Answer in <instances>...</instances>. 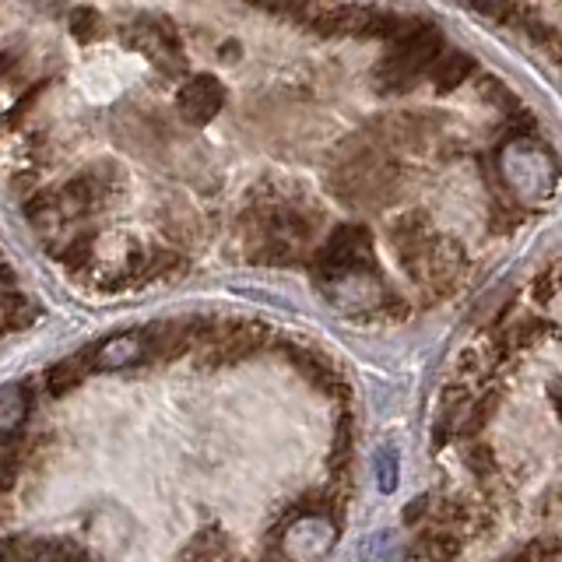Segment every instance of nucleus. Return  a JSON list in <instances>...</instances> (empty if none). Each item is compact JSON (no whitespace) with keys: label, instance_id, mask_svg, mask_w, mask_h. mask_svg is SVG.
<instances>
[{"label":"nucleus","instance_id":"1","mask_svg":"<svg viewBox=\"0 0 562 562\" xmlns=\"http://www.w3.org/2000/svg\"><path fill=\"white\" fill-rule=\"evenodd\" d=\"M394 43L397 46L386 53L380 70H376V81H380L383 92H408V88H415L422 78H426L432 60L443 53V35L426 22H415Z\"/></svg>","mask_w":562,"mask_h":562},{"label":"nucleus","instance_id":"2","mask_svg":"<svg viewBox=\"0 0 562 562\" xmlns=\"http://www.w3.org/2000/svg\"><path fill=\"white\" fill-rule=\"evenodd\" d=\"M499 166L506 176V187L524 201L549 198L555 187V158L538 140H509L499 155Z\"/></svg>","mask_w":562,"mask_h":562},{"label":"nucleus","instance_id":"3","mask_svg":"<svg viewBox=\"0 0 562 562\" xmlns=\"http://www.w3.org/2000/svg\"><path fill=\"white\" fill-rule=\"evenodd\" d=\"M369 271H376V263H373V236H369L366 225L334 228L327 243L313 257L316 285H321V281L345 278V274H369Z\"/></svg>","mask_w":562,"mask_h":562},{"label":"nucleus","instance_id":"4","mask_svg":"<svg viewBox=\"0 0 562 562\" xmlns=\"http://www.w3.org/2000/svg\"><path fill=\"white\" fill-rule=\"evenodd\" d=\"M334 541H338V524L327 514H303L281 531V555L289 562H321Z\"/></svg>","mask_w":562,"mask_h":562},{"label":"nucleus","instance_id":"5","mask_svg":"<svg viewBox=\"0 0 562 562\" xmlns=\"http://www.w3.org/2000/svg\"><path fill=\"white\" fill-rule=\"evenodd\" d=\"M131 43L145 53V57L158 67L166 70V75H180L187 67V57H183V46L176 40V29L166 22V18H140L131 32Z\"/></svg>","mask_w":562,"mask_h":562},{"label":"nucleus","instance_id":"6","mask_svg":"<svg viewBox=\"0 0 562 562\" xmlns=\"http://www.w3.org/2000/svg\"><path fill=\"white\" fill-rule=\"evenodd\" d=\"M148 359V334L145 330H123L116 338H105L92 351H85V366L99 369V373H113V369H131Z\"/></svg>","mask_w":562,"mask_h":562},{"label":"nucleus","instance_id":"7","mask_svg":"<svg viewBox=\"0 0 562 562\" xmlns=\"http://www.w3.org/2000/svg\"><path fill=\"white\" fill-rule=\"evenodd\" d=\"M222 105H225V88H222L218 78H211V75L190 78L180 88V95H176V110H180V116L187 123H207V120H215L222 113Z\"/></svg>","mask_w":562,"mask_h":562},{"label":"nucleus","instance_id":"8","mask_svg":"<svg viewBox=\"0 0 562 562\" xmlns=\"http://www.w3.org/2000/svg\"><path fill=\"white\" fill-rule=\"evenodd\" d=\"M0 562H75V549L53 538H8L0 544Z\"/></svg>","mask_w":562,"mask_h":562},{"label":"nucleus","instance_id":"9","mask_svg":"<svg viewBox=\"0 0 562 562\" xmlns=\"http://www.w3.org/2000/svg\"><path fill=\"white\" fill-rule=\"evenodd\" d=\"M32 412V394L25 383L0 386V443H14L18 432L25 429Z\"/></svg>","mask_w":562,"mask_h":562},{"label":"nucleus","instance_id":"10","mask_svg":"<svg viewBox=\"0 0 562 562\" xmlns=\"http://www.w3.org/2000/svg\"><path fill=\"white\" fill-rule=\"evenodd\" d=\"M474 70V60L468 53H439L429 67V78L439 92H453V88H461Z\"/></svg>","mask_w":562,"mask_h":562},{"label":"nucleus","instance_id":"11","mask_svg":"<svg viewBox=\"0 0 562 562\" xmlns=\"http://www.w3.org/2000/svg\"><path fill=\"white\" fill-rule=\"evenodd\" d=\"M295 366L303 369V373L316 383V386H327V391H338V383H341V373H338V366H334L327 356H321V351H295Z\"/></svg>","mask_w":562,"mask_h":562},{"label":"nucleus","instance_id":"12","mask_svg":"<svg viewBox=\"0 0 562 562\" xmlns=\"http://www.w3.org/2000/svg\"><path fill=\"white\" fill-rule=\"evenodd\" d=\"M373 471H376V485L383 496H391L397 492V482H401V457L394 447H380L376 457H373Z\"/></svg>","mask_w":562,"mask_h":562},{"label":"nucleus","instance_id":"13","mask_svg":"<svg viewBox=\"0 0 562 562\" xmlns=\"http://www.w3.org/2000/svg\"><path fill=\"white\" fill-rule=\"evenodd\" d=\"M70 35L81 40V43L95 40V35H99V14L92 8H75V11H70Z\"/></svg>","mask_w":562,"mask_h":562},{"label":"nucleus","instance_id":"14","mask_svg":"<svg viewBox=\"0 0 562 562\" xmlns=\"http://www.w3.org/2000/svg\"><path fill=\"white\" fill-rule=\"evenodd\" d=\"M78 380H81L78 366H75V362H64V366H57V369L49 373V394H67Z\"/></svg>","mask_w":562,"mask_h":562},{"label":"nucleus","instance_id":"15","mask_svg":"<svg viewBox=\"0 0 562 562\" xmlns=\"http://www.w3.org/2000/svg\"><path fill=\"white\" fill-rule=\"evenodd\" d=\"M18 479V453L14 443H0V492H8Z\"/></svg>","mask_w":562,"mask_h":562},{"label":"nucleus","instance_id":"16","mask_svg":"<svg viewBox=\"0 0 562 562\" xmlns=\"http://www.w3.org/2000/svg\"><path fill=\"white\" fill-rule=\"evenodd\" d=\"M464 4L492 18H506V22H509V8H517V4H509V0H464Z\"/></svg>","mask_w":562,"mask_h":562},{"label":"nucleus","instance_id":"17","mask_svg":"<svg viewBox=\"0 0 562 562\" xmlns=\"http://www.w3.org/2000/svg\"><path fill=\"white\" fill-rule=\"evenodd\" d=\"M246 4H250V8H260V11H268V8H271V0H246Z\"/></svg>","mask_w":562,"mask_h":562}]
</instances>
